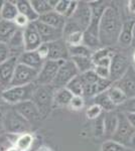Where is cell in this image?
I'll use <instances>...</instances> for the list:
<instances>
[{
	"label": "cell",
	"mask_w": 135,
	"mask_h": 151,
	"mask_svg": "<svg viewBox=\"0 0 135 151\" xmlns=\"http://www.w3.org/2000/svg\"><path fill=\"white\" fill-rule=\"evenodd\" d=\"M69 19H72L73 21H75L79 25L81 30H87L91 21V7L88 1H79L78 8L75 14Z\"/></svg>",
	"instance_id": "obj_13"
},
{
	"label": "cell",
	"mask_w": 135,
	"mask_h": 151,
	"mask_svg": "<svg viewBox=\"0 0 135 151\" xmlns=\"http://www.w3.org/2000/svg\"><path fill=\"white\" fill-rule=\"evenodd\" d=\"M17 10L19 14H22L29 20L30 23L36 22L40 18L35 11H34L33 7L31 6L30 0H17L15 1Z\"/></svg>",
	"instance_id": "obj_22"
},
{
	"label": "cell",
	"mask_w": 135,
	"mask_h": 151,
	"mask_svg": "<svg viewBox=\"0 0 135 151\" xmlns=\"http://www.w3.org/2000/svg\"><path fill=\"white\" fill-rule=\"evenodd\" d=\"M94 72L97 75L99 79L110 80V68L106 67H100V65H95Z\"/></svg>",
	"instance_id": "obj_42"
},
{
	"label": "cell",
	"mask_w": 135,
	"mask_h": 151,
	"mask_svg": "<svg viewBox=\"0 0 135 151\" xmlns=\"http://www.w3.org/2000/svg\"><path fill=\"white\" fill-rule=\"evenodd\" d=\"M127 9L131 14H135V0H130L127 2Z\"/></svg>",
	"instance_id": "obj_49"
},
{
	"label": "cell",
	"mask_w": 135,
	"mask_h": 151,
	"mask_svg": "<svg viewBox=\"0 0 135 151\" xmlns=\"http://www.w3.org/2000/svg\"><path fill=\"white\" fill-rule=\"evenodd\" d=\"M118 125V115L114 111L104 113V126H105V136L111 139L113 134L115 133ZM109 139V140H110Z\"/></svg>",
	"instance_id": "obj_25"
},
{
	"label": "cell",
	"mask_w": 135,
	"mask_h": 151,
	"mask_svg": "<svg viewBox=\"0 0 135 151\" xmlns=\"http://www.w3.org/2000/svg\"><path fill=\"white\" fill-rule=\"evenodd\" d=\"M74 95L67 88H60L55 90L53 94V106L58 107H69L72 101Z\"/></svg>",
	"instance_id": "obj_24"
},
{
	"label": "cell",
	"mask_w": 135,
	"mask_h": 151,
	"mask_svg": "<svg viewBox=\"0 0 135 151\" xmlns=\"http://www.w3.org/2000/svg\"><path fill=\"white\" fill-rule=\"evenodd\" d=\"M101 151H128L126 147L113 140H106L102 144Z\"/></svg>",
	"instance_id": "obj_39"
},
{
	"label": "cell",
	"mask_w": 135,
	"mask_h": 151,
	"mask_svg": "<svg viewBox=\"0 0 135 151\" xmlns=\"http://www.w3.org/2000/svg\"><path fill=\"white\" fill-rule=\"evenodd\" d=\"M14 110L20 116H22L26 121H28L29 123H32L34 121L40 120L41 116L40 113L38 111V107L35 106V104L32 101H26L22 102L20 104H17L14 106Z\"/></svg>",
	"instance_id": "obj_16"
},
{
	"label": "cell",
	"mask_w": 135,
	"mask_h": 151,
	"mask_svg": "<svg viewBox=\"0 0 135 151\" xmlns=\"http://www.w3.org/2000/svg\"><path fill=\"white\" fill-rule=\"evenodd\" d=\"M70 2H71V0H58V3H56V5L55 6L53 10H55L56 13L61 14V15H63L64 17H65V14L69 8Z\"/></svg>",
	"instance_id": "obj_41"
},
{
	"label": "cell",
	"mask_w": 135,
	"mask_h": 151,
	"mask_svg": "<svg viewBox=\"0 0 135 151\" xmlns=\"http://www.w3.org/2000/svg\"><path fill=\"white\" fill-rule=\"evenodd\" d=\"M83 45L92 50L93 52L101 48V45H100L99 37L96 35H93L89 33L88 31H84V37H83Z\"/></svg>",
	"instance_id": "obj_34"
},
{
	"label": "cell",
	"mask_w": 135,
	"mask_h": 151,
	"mask_svg": "<svg viewBox=\"0 0 135 151\" xmlns=\"http://www.w3.org/2000/svg\"><path fill=\"white\" fill-rule=\"evenodd\" d=\"M125 115H126V118L129 121L130 125L135 130V113H125Z\"/></svg>",
	"instance_id": "obj_48"
},
{
	"label": "cell",
	"mask_w": 135,
	"mask_h": 151,
	"mask_svg": "<svg viewBox=\"0 0 135 151\" xmlns=\"http://www.w3.org/2000/svg\"><path fill=\"white\" fill-rule=\"evenodd\" d=\"M23 30V40H24V48L25 52H34L40 45L43 43L40 35L38 33L34 23H29Z\"/></svg>",
	"instance_id": "obj_12"
},
{
	"label": "cell",
	"mask_w": 135,
	"mask_h": 151,
	"mask_svg": "<svg viewBox=\"0 0 135 151\" xmlns=\"http://www.w3.org/2000/svg\"><path fill=\"white\" fill-rule=\"evenodd\" d=\"M70 60L75 64L77 70H79V74H84L89 70H93L95 68V65L93 63L92 58L87 57H72Z\"/></svg>",
	"instance_id": "obj_26"
},
{
	"label": "cell",
	"mask_w": 135,
	"mask_h": 151,
	"mask_svg": "<svg viewBox=\"0 0 135 151\" xmlns=\"http://www.w3.org/2000/svg\"><path fill=\"white\" fill-rule=\"evenodd\" d=\"M134 68H135V67H134Z\"/></svg>",
	"instance_id": "obj_56"
},
{
	"label": "cell",
	"mask_w": 135,
	"mask_h": 151,
	"mask_svg": "<svg viewBox=\"0 0 135 151\" xmlns=\"http://www.w3.org/2000/svg\"><path fill=\"white\" fill-rule=\"evenodd\" d=\"M38 72L40 70L31 69V68L26 67L24 65L17 64L9 87L25 86V85L34 84L36 81V78H38Z\"/></svg>",
	"instance_id": "obj_8"
},
{
	"label": "cell",
	"mask_w": 135,
	"mask_h": 151,
	"mask_svg": "<svg viewBox=\"0 0 135 151\" xmlns=\"http://www.w3.org/2000/svg\"><path fill=\"white\" fill-rule=\"evenodd\" d=\"M135 21L133 19H129L123 22L121 32H120L118 43L122 47H129L133 40V32H134Z\"/></svg>",
	"instance_id": "obj_19"
},
{
	"label": "cell",
	"mask_w": 135,
	"mask_h": 151,
	"mask_svg": "<svg viewBox=\"0 0 135 151\" xmlns=\"http://www.w3.org/2000/svg\"><path fill=\"white\" fill-rule=\"evenodd\" d=\"M93 50H90L84 45H75V47H69V53H70V58L72 57H87L91 58L93 55Z\"/></svg>",
	"instance_id": "obj_32"
},
{
	"label": "cell",
	"mask_w": 135,
	"mask_h": 151,
	"mask_svg": "<svg viewBox=\"0 0 135 151\" xmlns=\"http://www.w3.org/2000/svg\"><path fill=\"white\" fill-rule=\"evenodd\" d=\"M117 115H118V125H117L116 131L110 140L115 141L127 148L130 146V140H131L135 130L130 125L129 121L127 120L125 113L121 112V113H117Z\"/></svg>",
	"instance_id": "obj_4"
},
{
	"label": "cell",
	"mask_w": 135,
	"mask_h": 151,
	"mask_svg": "<svg viewBox=\"0 0 135 151\" xmlns=\"http://www.w3.org/2000/svg\"><path fill=\"white\" fill-rule=\"evenodd\" d=\"M78 4H79V1H77V0H71L70 5H69V8H68L67 12H66V14H65V18L66 19L71 18L74 14H75V12H76V10H77V8H78Z\"/></svg>",
	"instance_id": "obj_47"
},
{
	"label": "cell",
	"mask_w": 135,
	"mask_h": 151,
	"mask_svg": "<svg viewBox=\"0 0 135 151\" xmlns=\"http://www.w3.org/2000/svg\"><path fill=\"white\" fill-rule=\"evenodd\" d=\"M130 65L131 64L124 55L117 52H115L111 58V65H110V81L115 83L121 79Z\"/></svg>",
	"instance_id": "obj_9"
},
{
	"label": "cell",
	"mask_w": 135,
	"mask_h": 151,
	"mask_svg": "<svg viewBox=\"0 0 135 151\" xmlns=\"http://www.w3.org/2000/svg\"><path fill=\"white\" fill-rule=\"evenodd\" d=\"M104 113V111L102 110V108L100 106H98L97 104H91L87 109H86V117L89 120H96L97 118H99L102 114Z\"/></svg>",
	"instance_id": "obj_37"
},
{
	"label": "cell",
	"mask_w": 135,
	"mask_h": 151,
	"mask_svg": "<svg viewBox=\"0 0 135 151\" xmlns=\"http://www.w3.org/2000/svg\"><path fill=\"white\" fill-rule=\"evenodd\" d=\"M123 113H135V97L127 99L124 104L121 105Z\"/></svg>",
	"instance_id": "obj_43"
},
{
	"label": "cell",
	"mask_w": 135,
	"mask_h": 151,
	"mask_svg": "<svg viewBox=\"0 0 135 151\" xmlns=\"http://www.w3.org/2000/svg\"><path fill=\"white\" fill-rule=\"evenodd\" d=\"M115 52H116L112 47H101L93 52L91 58H92L93 63L95 65L97 62H99V60H101L105 58H112Z\"/></svg>",
	"instance_id": "obj_35"
},
{
	"label": "cell",
	"mask_w": 135,
	"mask_h": 151,
	"mask_svg": "<svg viewBox=\"0 0 135 151\" xmlns=\"http://www.w3.org/2000/svg\"><path fill=\"white\" fill-rule=\"evenodd\" d=\"M36 151H51V149L48 147H46V146H41V147L38 148Z\"/></svg>",
	"instance_id": "obj_52"
},
{
	"label": "cell",
	"mask_w": 135,
	"mask_h": 151,
	"mask_svg": "<svg viewBox=\"0 0 135 151\" xmlns=\"http://www.w3.org/2000/svg\"><path fill=\"white\" fill-rule=\"evenodd\" d=\"M38 21L48 24V25L51 26V27H55L56 29H62L63 30L67 19L64 17L63 15H61V14L56 13L55 10H53L48 12V13L40 16Z\"/></svg>",
	"instance_id": "obj_21"
},
{
	"label": "cell",
	"mask_w": 135,
	"mask_h": 151,
	"mask_svg": "<svg viewBox=\"0 0 135 151\" xmlns=\"http://www.w3.org/2000/svg\"><path fill=\"white\" fill-rule=\"evenodd\" d=\"M93 132L96 137H102L105 135V126H104V113L99 118L94 120L93 125Z\"/></svg>",
	"instance_id": "obj_38"
},
{
	"label": "cell",
	"mask_w": 135,
	"mask_h": 151,
	"mask_svg": "<svg viewBox=\"0 0 135 151\" xmlns=\"http://www.w3.org/2000/svg\"><path fill=\"white\" fill-rule=\"evenodd\" d=\"M92 104H97L98 106H100L102 108V110L104 111V113L107 112H112L114 111V109L116 108L114 104L111 102L109 96L106 92H103V93L98 94L97 96H95L93 98V103Z\"/></svg>",
	"instance_id": "obj_28"
},
{
	"label": "cell",
	"mask_w": 135,
	"mask_h": 151,
	"mask_svg": "<svg viewBox=\"0 0 135 151\" xmlns=\"http://www.w3.org/2000/svg\"><path fill=\"white\" fill-rule=\"evenodd\" d=\"M17 60H18V64L24 65L26 67L38 70H40L43 63H45V60H43L38 57L35 50L34 52H24L22 55H19Z\"/></svg>",
	"instance_id": "obj_20"
},
{
	"label": "cell",
	"mask_w": 135,
	"mask_h": 151,
	"mask_svg": "<svg viewBox=\"0 0 135 151\" xmlns=\"http://www.w3.org/2000/svg\"><path fill=\"white\" fill-rule=\"evenodd\" d=\"M107 94H108V96H109L110 100H111V102L116 107L121 106V105L124 104L125 102H126V100L128 99L126 97V95H125L119 88H117L116 86H114V85H112V86L107 90Z\"/></svg>",
	"instance_id": "obj_29"
},
{
	"label": "cell",
	"mask_w": 135,
	"mask_h": 151,
	"mask_svg": "<svg viewBox=\"0 0 135 151\" xmlns=\"http://www.w3.org/2000/svg\"><path fill=\"white\" fill-rule=\"evenodd\" d=\"M130 148H132V149H135V132L133 134V136H132L131 140H130Z\"/></svg>",
	"instance_id": "obj_50"
},
{
	"label": "cell",
	"mask_w": 135,
	"mask_h": 151,
	"mask_svg": "<svg viewBox=\"0 0 135 151\" xmlns=\"http://www.w3.org/2000/svg\"><path fill=\"white\" fill-rule=\"evenodd\" d=\"M36 85L29 84L25 86H16V87H8L3 89L1 92V99L4 102L11 105H17L22 102L30 101L32 98V94L34 92Z\"/></svg>",
	"instance_id": "obj_3"
},
{
	"label": "cell",
	"mask_w": 135,
	"mask_h": 151,
	"mask_svg": "<svg viewBox=\"0 0 135 151\" xmlns=\"http://www.w3.org/2000/svg\"><path fill=\"white\" fill-rule=\"evenodd\" d=\"M132 60H133V63H134V67H135V52L133 53V55H132Z\"/></svg>",
	"instance_id": "obj_55"
},
{
	"label": "cell",
	"mask_w": 135,
	"mask_h": 151,
	"mask_svg": "<svg viewBox=\"0 0 135 151\" xmlns=\"http://www.w3.org/2000/svg\"><path fill=\"white\" fill-rule=\"evenodd\" d=\"M88 3L91 7V21L89 27L86 31L93 35L98 36L99 23L101 21L105 8L107 7V4L104 1H88Z\"/></svg>",
	"instance_id": "obj_10"
},
{
	"label": "cell",
	"mask_w": 135,
	"mask_h": 151,
	"mask_svg": "<svg viewBox=\"0 0 135 151\" xmlns=\"http://www.w3.org/2000/svg\"><path fill=\"white\" fill-rule=\"evenodd\" d=\"M13 22L19 29H24L29 23H30L29 22V20L25 17V16L22 15V14H19V13H18V15L16 16V18L14 19Z\"/></svg>",
	"instance_id": "obj_44"
},
{
	"label": "cell",
	"mask_w": 135,
	"mask_h": 151,
	"mask_svg": "<svg viewBox=\"0 0 135 151\" xmlns=\"http://www.w3.org/2000/svg\"><path fill=\"white\" fill-rule=\"evenodd\" d=\"M79 75V70H77L75 64L72 60H65L58 69V74H56L51 86H53L55 89L66 88V86L72 81L74 78H76Z\"/></svg>",
	"instance_id": "obj_6"
},
{
	"label": "cell",
	"mask_w": 135,
	"mask_h": 151,
	"mask_svg": "<svg viewBox=\"0 0 135 151\" xmlns=\"http://www.w3.org/2000/svg\"><path fill=\"white\" fill-rule=\"evenodd\" d=\"M2 5H3V0H0V20H1V9Z\"/></svg>",
	"instance_id": "obj_53"
},
{
	"label": "cell",
	"mask_w": 135,
	"mask_h": 151,
	"mask_svg": "<svg viewBox=\"0 0 135 151\" xmlns=\"http://www.w3.org/2000/svg\"><path fill=\"white\" fill-rule=\"evenodd\" d=\"M7 47L9 48L10 57L17 58L25 52L24 48V40H23V30L17 29V31L10 38V40L7 42Z\"/></svg>",
	"instance_id": "obj_18"
},
{
	"label": "cell",
	"mask_w": 135,
	"mask_h": 151,
	"mask_svg": "<svg viewBox=\"0 0 135 151\" xmlns=\"http://www.w3.org/2000/svg\"><path fill=\"white\" fill-rule=\"evenodd\" d=\"M48 58L51 60H70V53H69V47L66 41L63 40H58L48 43Z\"/></svg>",
	"instance_id": "obj_17"
},
{
	"label": "cell",
	"mask_w": 135,
	"mask_h": 151,
	"mask_svg": "<svg viewBox=\"0 0 135 151\" xmlns=\"http://www.w3.org/2000/svg\"><path fill=\"white\" fill-rule=\"evenodd\" d=\"M33 141H34V137L30 132L22 133V134H19L14 146H16L21 151H28L31 148V146H32Z\"/></svg>",
	"instance_id": "obj_30"
},
{
	"label": "cell",
	"mask_w": 135,
	"mask_h": 151,
	"mask_svg": "<svg viewBox=\"0 0 135 151\" xmlns=\"http://www.w3.org/2000/svg\"><path fill=\"white\" fill-rule=\"evenodd\" d=\"M66 88L74 96H83L84 95V86H83V83L80 79V75L74 78L72 81L66 86Z\"/></svg>",
	"instance_id": "obj_33"
},
{
	"label": "cell",
	"mask_w": 135,
	"mask_h": 151,
	"mask_svg": "<svg viewBox=\"0 0 135 151\" xmlns=\"http://www.w3.org/2000/svg\"><path fill=\"white\" fill-rule=\"evenodd\" d=\"M3 131H4V126H3V124L0 122V134L3 132Z\"/></svg>",
	"instance_id": "obj_54"
},
{
	"label": "cell",
	"mask_w": 135,
	"mask_h": 151,
	"mask_svg": "<svg viewBox=\"0 0 135 151\" xmlns=\"http://www.w3.org/2000/svg\"><path fill=\"white\" fill-rule=\"evenodd\" d=\"M17 64L18 60L14 57L9 58L4 63L0 64V86L3 87L4 89L10 86Z\"/></svg>",
	"instance_id": "obj_14"
},
{
	"label": "cell",
	"mask_w": 135,
	"mask_h": 151,
	"mask_svg": "<svg viewBox=\"0 0 135 151\" xmlns=\"http://www.w3.org/2000/svg\"><path fill=\"white\" fill-rule=\"evenodd\" d=\"M85 104V98L83 96H74L69 107L74 111H80L82 109H84Z\"/></svg>",
	"instance_id": "obj_40"
},
{
	"label": "cell",
	"mask_w": 135,
	"mask_h": 151,
	"mask_svg": "<svg viewBox=\"0 0 135 151\" xmlns=\"http://www.w3.org/2000/svg\"><path fill=\"white\" fill-rule=\"evenodd\" d=\"M18 27L14 24L13 21L0 20V43H6L10 40Z\"/></svg>",
	"instance_id": "obj_23"
},
{
	"label": "cell",
	"mask_w": 135,
	"mask_h": 151,
	"mask_svg": "<svg viewBox=\"0 0 135 151\" xmlns=\"http://www.w3.org/2000/svg\"><path fill=\"white\" fill-rule=\"evenodd\" d=\"M38 52V57H40L43 60H45L48 58V52H50V50H48V43H41L40 47L35 50Z\"/></svg>",
	"instance_id": "obj_45"
},
{
	"label": "cell",
	"mask_w": 135,
	"mask_h": 151,
	"mask_svg": "<svg viewBox=\"0 0 135 151\" xmlns=\"http://www.w3.org/2000/svg\"><path fill=\"white\" fill-rule=\"evenodd\" d=\"M3 126L7 133L22 134L27 133L30 130V123L19 115L14 109L6 114Z\"/></svg>",
	"instance_id": "obj_5"
},
{
	"label": "cell",
	"mask_w": 135,
	"mask_h": 151,
	"mask_svg": "<svg viewBox=\"0 0 135 151\" xmlns=\"http://www.w3.org/2000/svg\"><path fill=\"white\" fill-rule=\"evenodd\" d=\"M83 37H84V31H75L64 37L63 40L66 41L68 47H75V45H83Z\"/></svg>",
	"instance_id": "obj_36"
},
{
	"label": "cell",
	"mask_w": 135,
	"mask_h": 151,
	"mask_svg": "<svg viewBox=\"0 0 135 151\" xmlns=\"http://www.w3.org/2000/svg\"><path fill=\"white\" fill-rule=\"evenodd\" d=\"M114 86L119 88L123 93L126 95L128 99L135 97V68L134 65H130L125 75L118 80L117 82L113 83Z\"/></svg>",
	"instance_id": "obj_11"
},
{
	"label": "cell",
	"mask_w": 135,
	"mask_h": 151,
	"mask_svg": "<svg viewBox=\"0 0 135 151\" xmlns=\"http://www.w3.org/2000/svg\"><path fill=\"white\" fill-rule=\"evenodd\" d=\"M55 88L51 85L48 86H36L32 94L31 101L35 104L43 119L50 115L53 106V94Z\"/></svg>",
	"instance_id": "obj_2"
},
{
	"label": "cell",
	"mask_w": 135,
	"mask_h": 151,
	"mask_svg": "<svg viewBox=\"0 0 135 151\" xmlns=\"http://www.w3.org/2000/svg\"><path fill=\"white\" fill-rule=\"evenodd\" d=\"M30 3L38 16L53 10V6L50 4V0H30Z\"/></svg>",
	"instance_id": "obj_31"
},
{
	"label": "cell",
	"mask_w": 135,
	"mask_h": 151,
	"mask_svg": "<svg viewBox=\"0 0 135 151\" xmlns=\"http://www.w3.org/2000/svg\"><path fill=\"white\" fill-rule=\"evenodd\" d=\"M18 15V10L15 4V1H3L1 9V19L7 21H14Z\"/></svg>",
	"instance_id": "obj_27"
},
{
	"label": "cell",
	"mask_w": 135,
	"mask_h": 151,
	"mask_svg": "<svg viewBox=\"0 0 135 151\" xmlns=\"http://www.w3.org/2000/svg\"><path fill=\"white\" fill-rule=\"evenodd\" d=\"M10 57L9 48L7 47L6 43H0V64L4 63L5 60H8Z\"/></svg>",
	"instance_id": "obj_46"
},
{
	"label": "cell",
	"mask_w": 135,
	"mask_h": 151,
	"mask_svg": "<svg viewBox=\"0 0 135 151\" xmlns=\"http://www.w3.org/2000/svg\"><path fill=\"white\" fill-rule=\"evenodd\" d=\"M5 151H21V150L18 149V148H17L16 146H9V147L6 148Z\"/></svg>",
	"instance_id": "obj_51"
},
{
	"label": "cell",
	"mask_w": 135,
	"mask_h": 151,
	"mask_svg": "<svg viewBox=\"0 0 135 151\" xmlns=\"http://www.w3.org/2000/svg\"><path fill=\"white\" fill-rule=\"evenodd\" d=\"M122 25L123 22L118 7L113 4L107 5L98 28V37L102 47H112L118 43Z\"/></svg>",
	"instance_id": "obj_1"
},
{
	"label": "cell",
	"mask_w": 135,
	"mask_h": 151,
	"mask_svg": "<svg viewBox=\"0 0 135 151\" xmlns=\"http://www.w3.org/2000/svg\"><path fill=\"white\" fill-rule=\"evenodd\" d=\"M65 60H46L43 63L40 70L38 72V78L34 84L36 86H48L51 85L55 80L58 70Z\"/></svg>",
	"instance_id": "obj_7"
},
{
	"label": "cell",
	"mask_w": 135,
	"mask_h": 151,
	"mask_svg": "<svg viewBox=\"0 0 135 151\" xmlns=\"http://www.w3.org/2000/svg\"><path fill=\"white\" fill-rule=\"evenodd\" d=\"M33 23L35 25L36 29H38V33H40L43 43H50L53 42V41L62 40L63 38L62 29H56L55 27H51V26L40 22L38 20Z\"/></svg>",
	"instance_id": "obj_15"
}]
</instances>
